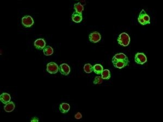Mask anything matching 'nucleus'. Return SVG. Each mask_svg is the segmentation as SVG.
Segmentation results:
<instances>
[{"instance_id":"nucleus-13","label":"nucleus","mask_w":163,"mask_h":122,"mask_svg":"<svg viewBox=\"0 0 163 122\" xmlns=\"http://www.w3.org/2000/svg\"><path fill=\"white\" fill-rule=\"evenodd\" d=\"M15 105L13 101H9L4 106V110L7 112H11L15 109Z\"/></svg>"},{"instance_id":"nucleus-15","label":"nucleus","mask_w":163,"mask_h":122,"mask_svg":"<svg viewBox=\"0 0 163 122\" xmlns=\"http://www.w3.org/2000/svg\"><path fill=\"white\" fill-rule=\"evenodd\" d=\"M103 71V67L100 64H96L93 66V71L96 74H101Z\"/></svg>"},{"instance_id":"nucleus-3","label":"nucleus","mask_w":163,"mask_h":122,"mask_svg":"<svg viewBox=\"0 0 163 122\" xmlns=\"http://www.w3.org/2000/svg\"><path fill=\"white\" fill-rule=\"evenodd\" d=\"M135 62L138 64L143 65L147 62V56L143 53H137L135 56Z\"/></svg>"},{"instance_id":"nucleus-17","label":"nucleus","mask_w":163,"mask_h":122,"mask_svg":"<svg viewBox=\"0 0 163 122\" xmlns=\"http://www.w3.org/2000/svg\"><path fill=\"white\" fill-rule=\"evenodd\" d=\"M74 9L76 12L82 14V11L84 10V6H83L80 2L75 4L74 5Z\"/></svg>"},{"instance_id":"nucleus-6","label":"nucleus","mask_w":163,"mask_h":122,"mask_svg":"<svg viewBox=\"0 0 163 122\" xmlns=\"http://www.w3.org/2000/svg\"><path fill=\"white\" fill-rule=\"evenodd\" d=\"M112 64L114 66L115 68H118L121 69L124 67L127 66L129 64V60H116V61H112Z\"/></svg>"},{"instance_id":"nucleus-5","label":"nucleus","mask_w":163,"mask_h":122,"mask_svg":"<svg viewBox=\"0 0 163 122\" xmlns=\"http://www.w3.org/2000/svg\"><path fill=\"white\" fill-rule=\"evenodd\" d=\"M22 24L25 27H31L34 24V20L31 16L26 15L22 19Z\"/></svg>"},{"instance_id":"nucleus-14","label":"nucleus","mask_w":163,"mask_h":122,"mask_svg":"<svg viewBox=\"0 0 163 122\" xmlns=\"http://www.w3.org/2000/svg\"><path fill=\"white\" fill-rule=\"evenodd\" d=\"M128 59V57L126 56L124 53H120L115 54L113 56L112 61H116V60H127Z\"/></svg>"},{"instance_id":"nucleus-4","label":"nucleus","mask_w":163,"mask_h":122,"mask_svg":"<svg viewBox=\"0 0 163 122\" xmlns=\"http://www.w3.org/2000/svg\"><path fill=\"white\" fill-rule=\"evenodd\" d=\"M59 67L56 63L54 62H51L47 65L46 70L50 74H56L58 72Z\"/></svg>"},{"instance_id":"nucleus-9","label":"nucleus","mask_w":163,"mask_h":122,"mask_svg":"<svg viewBox=\"0 0 163 122\" xmlns=\"http://www.w3.org/2000/svg\"><path fill=\"white\" fill-rule=\"evenodd\" d=\"M46 42L43 39H38L34 41V47L39 50H43L46 47Z\"/></svg>"},{"instance_id":"nucleus-7","label":"nucleus","mask_w":163,"mask_h":122,"mask_svg":"<svg viewBox=\"0 0 163 122\" xmlns=\"http://www.w3.org/2000/svg\"><path fill=\"white\" fill-rule=\"evenodd\" d=\"M89 39L91 42L92 43H97L101 39V35L98 32H94L90 34L89 36Z\"/></svg>"},{"instance_id":"nucleus-18","label":"nucleus","mask_w":163,"mask_h":122,"mask_svg":"<svg viewBox=\"0 0 163 122\" xmlns=\"http://www.w3.org/2000/svg\"><path fill=\"white\" fill-rule=\"evenodd\" d=\"M102 78L103 79H105V80H109L110 77H111V75H110V71L108 70H103V71L102 72L101 74Z\"/></svg>"},{"instance_id":"nucleus-1","label":"nucleus","mask_w":163,"mask_h":122,"mask_svg":"<svg viewBox=\"0 0 163 122\" xmlns=\"http://www.w3.org/2000/svg\"><path fill=\"white\" fill-rule=\"evenodd\" d=\"M130 36L129 35L126 33H122L120 34L118 38V44L124 47L128 46L130 43Z\"/></svg>"},{"instance_id":"nucleus-21","label":"nucleus","mask_w":163,"mask_h":122,"mask_svg":"<svg viewBox=\"0 0 163 122\" xmlns=\"http://www.w3.org/2000/svg\"><path fill=\"white\" fill-rule=\"evenodd\" d=\"M75 118L77 119H81L82 118V115L80 112H78L75 115Z\"/></svg>"},{"instance_id":"nucleus-10","label":"nucleus","mask_w":163,"mask_h":122,"mask_svg":"<svg viewBox=\"0 0 163 122\" xmlns=\"http://www.w3.org/2000/svg\"><path fill=\"white\" fill-rule=\"evenodd\" d=\"M11 96L7 93H3L0 95V100L3 103L6 104L7 103L11 101Z\"/></svg>"},{"instance_id":"nucleus-20","label":"nucleus","mask_w":163,"mask_h":122,"mask_svg":"<svg viewBox=\"0 0 163 122\" xmlns=\"http://www.w3.org/2000/svg\"><path fill=\"white\" fill-rule=\"evenodd\" d=\"M103 83V79L102 77H96L95 80L93 82L94 84H101Z\"/></svg>"},{"instance_id":"nucleus-8","label":"nucleus","mask_w":163,"mask_h":122,"mask_svg":"<svg viewBox=\"0 0 163 122\" xmlns=\"http://www.w3.org/2000/svg\"><path fill=\"white\" fill-rule=\"evenodd\" d=\"M59 70L62 75L68 76L70 72V67L68 64L64 63L60 65Z\"/></svg>"},{"instance_id":"nucleus-11","label":"nucleus","mask_w":163,"mask_h":122,"mask_svg":"<svg viewBox=\"0 0 163 122\" xmlns=\"http://www.w3.org/2000/svg\"><path fill=\"white\" fill-rule=\"evenodd\" d=\"M71 17H72V20L75 23H79L82 21L83 19L82 14H79L76 11L73 14Z\"/></svg>"},{"instance_id":"nucleus-2","label":"nucleus","mask_w":163,"mask_h":122,"mask_svg":"<svg viewBox=\"0 0 163 122\" xmlns=\"http://www.w3.org/2000/svg\"><path fill=\"white\" fill-rule=\"evenodd\" d=\"M138 22L140 23L142 25H146L148 24H150V17L147 14L146 11L144 9H142L138 18Z\"/></svg>"},{"instance_id":"nucleus-19","label":"nucleus","mask_w":163,"mask_h":122,"mask_svg":"<svg viewBox=\"0 0 163 122\" xmlns=\"http://www.w3.org/2000/svg\"><path fill=\"white\" fill-rule=\"evenodd\" d=\"M84 71L86 73H90L93 71V66L90 64H86L84 66Z\"/></svg>"},{"instance_id":"nucleus-22","label":"nucleus","mask_w":163,"mask_h":122,"mask_svg":"<svg viewBox=\"0 0 163 122\" xmlns=\"http://www.w3.org/2000/svg\"><path fill=\"white\" fill-rule=\"evenodd\" d=\"M31 122H39V119H38L37 117H33V118L31 119Z\"/></svg>"},{"instance_id":"nucleus-12","label":"nucleus","mask_w":163,"mask_h":122,"mask_svg":"<svg viewBox=\"0 0 163 122\" xmlns=\"http://www.w3.org/2000/svg\"><path fill=\"white\" fill-rule=\"evenodd\" d=\"M70 106L69 104L66 103H62L59 106V110L62 113H68L70 110Z\"/></svg>"},{"instance_id":"nucleus-16","label":"nucleus","mask_w":163,"mask_h":122,"mask_svg":"<svg viewBox=\"0 0 163 122\" xmlns=\"http://www.w3.org/2000/svg\"><path fill=\"white\" fill-rule=\"evenodd\" d=\"M43 53L45 56H50L53 53V50L50 46H47L43 49Z\"/></svg>"}]
</instances>
